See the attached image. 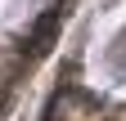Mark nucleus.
<instances>
[{
  "mask_svg": "<svg viewBox=\"0 0 126 121\" xmlns=\"http://www.w3.org/2000/svg\"><path fill=\"white\" fill-rule=\"evenodd\" d=\"M63 18H68V9H63V5L45 9L41 18H36V27L23 36V54H27V58H41V54L54 45V32H59V23H63Z\"/></svg>",
  "mask_w": 126,
  "mask_h": 121,
  "instance_id": "obj_1",
  "label": "nucleus"
}]
</instances>
